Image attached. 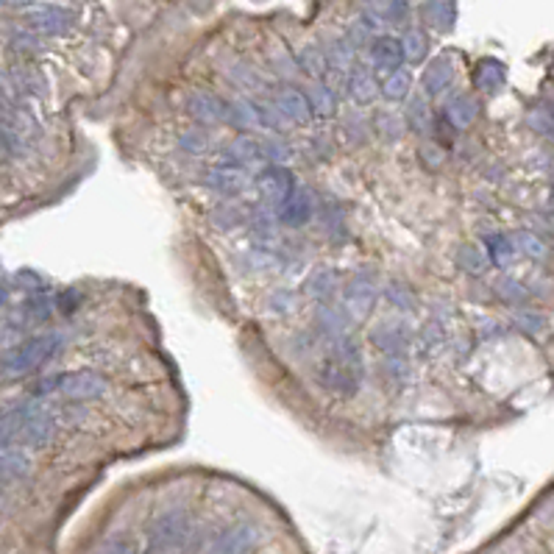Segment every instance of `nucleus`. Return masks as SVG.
Here are the masks:
<instances>
[{"mask_svg": "<svg viewBox=\"0 0 554 554\" xmlns=\"http://www.w3.org/2000/svg\"><path fill=\"white\" fill-rule=\"evenodd\" d=\"M65 337L59 332H45V335H34L23 342H17L14 349H9L6 354H0V379H20L28 376L31 371H36L50 357L59 354Z\"/></svg>", "mask_w": 554, "mask_h": 554, "instance_id": "f257e3e1", "label": "nucleus"}, {"mask_svg": "<svg viewBox=\"0 0 554 554\" xmlns=\"http://www.w3.org/2000/svg\"><path fill=\"white\" fill-rule=\"evenodd\" d=\"M187 538H189V515L184 510H170V512H162L159 519L150 524L148 546H150V554H167L179 549Z\"/></svg>", "mask_w": 554, "mask_h": 554, "instance_id": "f03ea898", "label": "nucleus"}, {"mask_svg": "<svg viewBox=\"0 0 554 554\" xmlns=\"http://www.w3.org/2000/svg\"><path fill=\"white\" fill-rule=\"evenodd\" d=\"M379 298V284L371 273H357L346 288H342V310L349 318H365L373 312Z\"/></svg>", "mask_w": 554, "mask_h": 554, "instance_id": "7ed1b4c3", "label": "nucleus"}, {"mask_svg": "<svg viewBox=\"0 0 554 554\" xmlns=\"http://www.w3.org/2000/svg\"><path fill=\"white\" fill-rule=\"evenodd\" d=\"M106 388H109V381L98 371H73V373H62L59 393L70 401H92V398H101Z\"/></svg>", "mask_w": 554, "mask_h": 554, "instance_id": "20e7f679", "label": "nucleus"}, {"mask_svg": "<svg viewBox=\"0 0 554 554\" xmlns=\"http://www.w3.org/2000/svg\"><path fill=\"white\" fill-rule=\"evenodd\" d=\"M257 187H259L262 198L279 209L284 201H288V198L293 196L296 181H293V173H290L288 167H281V165H267L265 170H259Z\"/></svg>", "mask_w": 554, "mask_h": 554, "instance_id": "39448f33", "label": "nucleus"}, {"mask_svg": "<svg viewBox=\"0 0 554 554\" xmlns=\"http://www.w3.org/2000/svg\"><path fill=\"white\" fill-rule=\"evenodd\" d=\"M312 215H315V196L310 193L307 187H296V189H293V196L276 209L279 223L290 226V228L307 226V223L312 220Z\"/></svg>", "mask_w": 554, "mask_h": 554, "instance_id": "423d86ee", "label": "nucleus"}, {"mask_svg": "<svg viewBox=\"0 0 554 554\" xmlns=\"http://www.w3.org/2000/svg\"><path fill=\"white\" fill-rule=\"evenodd\" d=\"M410 340H412V329L404 320H385V323H379V327H373V332H371V342L379 351H385L388 357L404 354Z\"/></svg>", "mask_w": 554, "mask_h": 554, "instance_id": "0eeeda50", "label": "nucleus"}, {"mask_svg": "<svg viewBox=\"0 0 554 554\" xmlns=\"http://www.w3.org/2000/svg\"><path fill=\"white\" fill-rule=\"evenodd\" d=\"M318 379H320V385L337 393V396H351L357 393L359 388V376L354 371H349L346 365H342L340 359L329 357V359H323V365L318 368Z\"/></svg>", "mask_w": 554, "mask_h": 554, "instance_id": "6e6552de", "label": "nucleus"}, {"mask_svg": "<svg viewBox=\"0 0 554 554\" xmlns=\"http://www.w3.org/2000/svg\"><path fill=\"white\" fill-rule=\"evenodd\" d=\"M26 23L36 31V34H45V36H59L65 31H70L73 26V14L59 9V6H40V9H31L26 14Z\"/></svg>", "mask_w": 554, "mask_h": 554, "instance_id": "1a4fd4ad", "label": "nucleus"}, {"mask_svg": "<svg viewBox=\"0 0 554 554\" xmlns=\"http://www.w3.org/2000/svg\"><path fill=\"white\" fill-rule=\"evenodd\" d=\"M259 541L254 524H235L228 527L212 546V554H248Z\"/></svg>", "mask_w": 554, "mask_h": 554, "instance_id": "9d476101", "label": "nucleus"}, {"mask_svg": "<svg viewBox=\"0 0 554 554\" xmlns=\"http://www.w3.org/2000/svg\"><path fill=\"white\" fill-rule=\"evenodd\" d=\"M276 109L281 112V118L293 123V126H304L312 120V112H310V101H307V92H301L296 87H281L276 92Z\"/></svg>", "mask_w": 554, "mask_h": 554, "instance_id": "9b49d317", "label": "nucleus"}, {"mask_svg": "<svg viewBox=\"0 0 554 554\" xmlns=\"http://www.w3.org/2000/svg\"><path fill=\"white\" fill-rule=\"evenodd\" d=\"M204 184L212 189V193L228 198V196L242 193V189L248 187V176L242 173V170H237V167L215 165V167H209L206 173H204Z\"/></svg>", "mask_w": 554, "mask_h": 554, "instance_id": "f8f14e48", "label": "nucleus"}, {"mask_svg": "<svg viewBox=\"0 0 554 554\" xmlns=\"http://www.w3.org/2000/svg\"><path fill=\"white\" fill-rule=\"evenodd\" d=\"M312 327L318 335L329 337V340H337L342 335H349L351 329V318L342 307H332V304H320L315 310V318H312Z\"/></svg>", "mask_w": 554, "mask_h": 554, "instance_id": "ddd939ff", "label": "nucleus"}, {"mask_svg": "<svg viewBox=\"0 0 554 554\" xmlns=\"http://www.w3.org/2000/svg\"><path fill=\"white\" fill-rule=\"evenodd\" d=\"M187 112L193 114V118L204 126H212V123H220L226 120V104L220 98H215L212 92H193L187 98Z\"/></svg>", "mask_w": 554, "mask_h": 554, "instance_id": "4468645a", "label": "nucleus"}, {"mask_svg": "<svg viewBox=\"0 0 554 554\" xmlns=\"http://www.w3.org/2000/svg\"><path fill=\"white\" fill-rule=\"evenodd\" d=\"M404 62V48L396 36H376L371 45V65L381 73H396Z\"/></svg>", "mask_w": 554, "mask_h": 554, "instance_id": "2eb2a0df", "label": "nucleus"}, {"mask_svg": "<svg viewBox=\"0 0 554 554\" xmlns=\"http://www.w3.org/2000/svg\"><path fill=\"white\" fill-rule=\"evenodd\" d=\"M259 159H262V148H259V142L245 134V137H237V140L228 142V148L220 154V162H218V165L242 170V167L254 165V162H259Z\"/></svg>", "mask_w": 554, "mask_h": 554, "instance_id": "dca6fc26", "label": "nucleus"}, {"mask_svg": "<svg viewBox=\"0 0 554 554\" xmlns=\"http://www.w3.org/2000/svg\"><path fill=\"white\" fill-rule=\"evenodd\" d=\"M31 471L28 454L20 446H0V482L23 480Z\"/></svg>", "mask_w": 554, "mask_h": 554, "instance_id": "f3484780", "label": "nucleus"}, {"mask_svg": "<svg viewBox=\"0 0 554 554\" xmlns=\"http://www.w3.org/2000/svg\"><path fill=\"white\" fill-rule=\"evenodd\" d=\"M346 87H349V95L354 98V104H359V106L376 101V95L381 92V87L373 79V73L365 70V67H354L351 75H349V81H346Z\"/></svg>", "mask_w": 554, "mask_h": 554, "instance_id": "a211bd4d", "label": "nucleus"}, {"mask_svg": "<svg viewBox=\"0 0 554 554\" xmlns=\"http://www.w3.org/2000/svg\"><path fill=\"white\" fill-rule=\"evenodd\" d=\"M451 79H454V65L449 56H441V59H435L424 73V92L432 95V98L435 95H443L449 89Z\"/></svg>", "mask_w": 554, "mask_h": 554, "instance_id": "6ab92c4d", "label": "nucleus"}, {"mask_svg": "<svg viewBox=\"0 0 554 554\" xmlns=\"http://www.w3.org/2000/svg\"><path fill=\"white\" fill-rule=\"evenodd\" d=\"M304 293L320 304H329L337 296V276L329 267H318V271H312L310 279L304 281Z\"/></svg>", "mask_w": 554, "mask_h": 554, "instance_id": "aec40b11", "label": "nucleus"}, {"mask_svg": "<svg viewBox=\"0 0 554 554\" xmlns=\"http://www.w3.org/2000/svg\"><path fill=\"white\" fill-rule=\"evenodd\" d=\"M443 114L454 128H471L476 114H480V104H476L471 95H457V98H451L446 104Z\"/></svg>", "mask_w": 554, "mask_h": 554, "instance_id": "412c9836", "label": "nucleus"}, {"mask_svg": "<svg viewBox=\"0 0 554 554\" xmlns=\"http://www.w3.org/2000/svg\"><path fill=\"white\" fill-rule=\"evenodd\" d=\"M488 265H490L488 251H485V248H480V245L468 242V245L460 248V251H457V267L466 271V273H471V276H482L488 271Z\"/></svg>", "mask_w": 554, "mask_h": 554, "instance_id": "4be33fe9", "label": "nucleus"}, {"mask_svg": "<svg viewBox=\"0 0 554 554\" xmlns=\"http://www.w3.org/2000/svg\"><path fill=\"white\" fill-rule=\"evenodd\" d=\"M226 120H232L240 128H259L262 126L257 104L245 101V98H237V101H232L226 106Z\"/></svg>", "mask_w": 554, "mask_h": 554, "instance_id": "5701e85b", "label": "nucleus"}, {"mask_svg": "<svg viewBox=\"0 0 554 554\" xmlns=\"http://www.w3.org/2000/svg\"><path fill=\"white\" fill-rule=\"evenodd\" d=\"M485 245H488V259L496 267H507L515 259V251H519V248H515V242H512V237L499 235V232L488 235L485 237Z\"/></svg>", "mask_w": 554, "mask_h": 554, "instance_id": "b1692460", "label": "nucleus"}, {"mask_svg": "<svg viewBox=\"0 0 554 554\" xmlns=\"http://www.w3.org/2000/svg\"><path fill=\"white\" fill-rule=\"evenodd\" d=\"M307 101H310L312 118L327 120V118H332V114L337 112V98H335L332 87H327V84H315V87L307 92Z\"/></svg>", "mask_w": 554, "mask_h": 554, "instance_id": "393cba45", "label": "nucleus"}, {"mask_svg": "<svg viewBox=\"0 0 554 554\" xmlns=\"http://www.w3.org/2000/svg\"><path fill=\"white\" fill-rule=\"evenodd\" d=\"M504 79H507L504 65H502V62H493V59H485L480 67H476V75H473L476 87H480L482 92H496V89H502V87H504Z\"/></svg>", "mask_w": 554, "mask_h": 554, "instance_id": "a878e982", "label": "nucleus"}, {"mask_svg": "<svg viewBox=\"0 0 554 554\" xmlns=\"http://www.w3.org/2000/svg\"><path fill=\"white\" fill-rule=\"evenodd\" d=\"M424 17L429 20V26L446 31L454 23V9L449 0H424Z\"/></svg>", "mask_w": 554, "mask_h": 554, "instance_id": "bb28decb", "label": "nucleus"}, {"mask_svg": "<svg viewBox=\"0 0 554 554\" xmlns=\"http://www.w3.org/2000/svg\"><path fill=\"white\" fill-rule=\"evenodd\" d=\"M410 87H412V79L407 70H396L390 73L385 84H381V95H385L388 101H404L410 95Z\"/></svg>", "mask_w": 554, "mask_h": 554, "instance_id": "cd10ccee", "label": "nucleus"}, {"mask_svg": "<svg viewBox=\"0 0 554 554\" xmlns=\"http://www.w3.org/2000/svg\"><path fill=\"white\" fill-rule=\"evenodd\" d=\"M298 65L304 67V73H310V75H320L329 70V59H327V53H323L320 48H315V45H307L301 50V56H298Z\"/></svg>", "mask_w": 554, "mask_h": 554, "instance_id": "c85d7f7f", "label": "nucleus"}, {"mask_svg": "<svg viewBox=\"0 0 554 554\" xmlns=\"http://www.w3.org/2000/svg\"><path fill=\"white\" fill-rule=\"evenodd\" d=\"M259 148H262V159H265V162H271V165H281V167H284V162L293 159V148H290L288 142H281L279 137H267V140H262Z\"/></svg>", "mask_w": 554, "mask_h": 554, "instance_id": "c756f323", "label": "nucleus"}, {"mask_svg": "<svg viewBox=\"0 0 554 554\" xmlns=\"http://www.w3.org/2000/svg\"><path fill=\"white\" fill-rule=\"evenodd\" d=\"M327 59H329V67L340 70V73H346V70H354V48L349 40H337L332 42L329 53H327Z\"/></svg>", "mask_w": 554, "mask_h": 554, "instance_id": "7c9ffc66", "label": "nucleus"}, {"mask_svg": "<svg viewBox=\"0 0 554 554\" xmlns=\"http://www.w3.org/2000/svg\"><path fill=\"white\" fill-rule=\"evenodd\" d=\"M385 298L393 304L396 310H401V312L415 310V298H412L410 288H404L401 281H388V284H385Z\"/></svg>", "mask_w": 554, "mask_h": 554, "instance_id": "2f4dec72", "label": "nucleus"}, {"mask_svg": "<svg viewBox=\"0 0 554 554\" xmlns=\"http://www.w3.org/2000/svg\"><path fill=\"white\" fill-rule=\"evenodd\" d=\"M515 248H519L521 254H527L529 259H543L546 257V242L538 237V235H532V232H519L512 237Z\"/></svg>", "mask_w": 554, "mask_h": 554, "instance_id": "473e14b6", "label": "nucleus"}, {"mask_svg": "<svg viewBox=\"0 0 554 554\" xmlns=\"http://www.w3.org/2000/svg\"><path fill=\"white\" fill-rule=\"evenodd\" d=\"M401 48H404V59L407 62H424L427 56V36L421 31H407L404 40H401Z\"/></svg>", "mask_w": 554, "mask_h": 554, "instance_id": "72a5a7b5", "label": "nucleus"}, {"mask_svg": "<svg viewBox=\"0 0 554 554\" xmlns=\"http://www.w3.org/2000/svg\"><path fill=\"white\" fill-rule=\"evenodd\" d=\"M407 123L418 131V134H427L432 118H429V106H427V98H412L410 106H407Z\"/></svg>", "mask_w": 554, "mask_h": 554, "instance_id": "f704fd0d", "label": "nucleus"}, {"mask_svg": "<svg viewBox=\"0 0 554 554\" xmlns=\"http://www.w3.org/2000/svg\"><path fill=\"white\" fill-rule=\"evenodd\" d=\"M242 220H245L242 209H237L235 204H223V206H218L215 212H212V223L220 228V232H228V228H237Z\"/></svg>", "mask_w": 554, "mask_h": 554, "instance_id": "c9c22d12", "label": "nucleus"}, {"mask_svg": "<svg viewBox=\"0 0 554 554\" xmlns=\"http://www.w3.org/2000/svg\"><path fill=\"white\" fill-rule=\"evenodd\" d=\"M496 293H499V298H504V301H510V304H521V301H527V288H524L521 281L510 279V276H504V279L496 281Z\"/></svg>", "mask_w": 554, "mask_h": 554, "instance_id": "e433bc0d", "label": "nucleus"}, {"mask_svg": "<svg viewBox=\"0 0 554 554\" xmlns=\"http://www.w3.org/2000/svg\"><path fill=\"white\" fill-rule=\"evenodd\" d=\"M179 145H181V150H187V154H204V150L209 148V140L204 131H184L179 137Z\"/></svg>", "mask_w": 554, "mask_h": 554, "instance_id": "4c0bfd02", "label": "nucleus"}, {"mask_svg": "<svg viewBox=\"0 0 554 554\" xmlns=\"http://www.w3.org/2000/svg\"><path fill=\"white\" fill-rule=\"evenodd\" d=\"M376 126H379V131H381V137L396 140L398 134H401V128H404V120H401L398 114H393V112H381V114H379V120H376Z\"/></svg>", "mask_w": 554, "mask_h": 554, "instance_id": "58836bf2", "label": "nucleus"}, {"mask_svg": "<svg viewBox=\"0 0 554 554\" xmlns=\"http://www.w3.org/2000/svg\"><path fill=\"white\" fill-rule=\"evenodd\" d=\"M512 323H515V329H521L527 335H538L543 329V318L538 312H515Z\"/></svg>", "mask_w": 554, "mask_h": 554, "instance_id": "ea45409f", "label": "nucleus"}, {"mask_svg": "<svg viewBox=\"0 0 554 554\" xmlns=\"http://www.w3.org/2000/svg\"><path fill=\"white\" fill-rule=\"evenodd\" d=\"M296 304H298V298H296V293H290V290H279V293L271 296V310H273L276 315H290V312L296 310Z\"/></svg>", "mask_w": 554, "mask_h": 554, "instance_id": "a19ab883", "label": "nucleus"}, {"mask_svg": "<svg viewBox=\"0 0 554 554\" xmlns=\"http://www.w3.org/2000/svg\"><path fill=\"white\" fill-rule=\"evenodd\" d=\"M245 265L251 267V271H267V267H276V257L271 251H259V248H254V251L245 257Z\"/></svg>", "mask_w": 554, "mask_h": 554, "instance_id": "79ce46f5", "label": "nucleus"}, {"mask_svg": "<svg viewBox=\"0 0 554 554\" xmlns=\"http://www.w3.org/2000/svg\"><path fill=\"white\" fill-rule=\"evenodd\" d=\"M371 31H373V26H371L368 20H357V23L349 28V42H351V48H357V45H362V42H368V40H371Z\"/></svg>", "mask_w": 554, "mask_h": 554, "instance_id": "37998d69", "label": "nucleus"}, {"mask_svg": "<svg viewBox=\"0 0 554 554\" xmlns=\"http://www.w3.org/2000/svg\"><path fill=\"white\" fill-rule=\"evenodd\" d=\"M101 554H140V549L131 538H114V541L106 543V549Z\"/></svg>", "mask_w": 554, "mask_h": 554, "instance_id": "c03bdc74", "label": "nucleus"}, {"mask_svg": "<svg viewBox=\"0 0 554 554\" xmlns=\"http://www.w3.org/2000/svg\"><path fill=\"white\" fill-rule=\"evenodd\" d=\"M50 301L48 298H42V296H34L31 301H28V312H31V318L34 320H45L48 315H50Z\"/></svg>", "mask_w": 554, "mask_h": 554, "instance_id": "a18cd8bd", "label": "nucleus"}, {"mask_svg": "<svg viewBox=\"0 0 554 554\" xmlns=\"http://www.w3.org/2000/svg\"><path fill=\"white\" fill-rule=\"evenodd\" d=\"M232 79H235L237 84H242V87H251V89L262 84V81L257 79V75H254V70H248V67H242V65H240L237 70H232Z\"/></svg>", "mask_w": 554, "mask_h": 554, "instance_id": "49530a36", "label": "nucleus"}, {"mask_svg": "<svg viewBox=\"0 0 554 554\" xmlns=\"http://www.w3.org/2000/svg\"><path fill=\"white\" fill-rule=\"evenodd\" d=\"M421 157H424V165H429V167H441L443 165V150L435 148V145L421 148Z\"/></svg>", "mask_w": 554, "mask_h": 554, "instance_id": "de8ad7c7", "label": "nucleus"}, {"mask_svg": "<svg viewBox=\"0 0 554 554\" xmlns=\"http://www.w3.org/2000/svg\"><path fill=\"white\" fill-rule=\"evenodd\" d=\"M441 335H443V329L437 327V323H429V327L424 329V346H437V342H441Z\"/></svg>", "mask_w": 554, "mask_h": 554, "instance_id": "09e8293b", "label": "nucleus"}, {"mask_svg": "<svg viewBox=\"0 0 554 554\" xmlns=\"http://www.w3.org/2000/svg\"><path fill=\"white\" fill-rule=\"evenodd\" d=\"M75 304H79V296H62V301H59V307L62 310H73Z\"/></svg>", "mask_w": 554, "mask_h": 554, "instance_id": "8fccbe9b", "label": "nucleus"}, {"mask_svg": "<svg viewBox=\"0 0 554 554\" xmlns=\"http://www.w3.org/2000/svg\"><path fill=\"white\" fill-rule=\"evenodd\" d=\"M26 4H31V0H0V6H26Z\"/></svg>", "mask_w": 554, "mask_h": 554, "instance_id": "3c124183", "label": "nucleus"}, {"mask_svg": "<svg viewBox=\"0 0 554 554\" xmlns=\"http://www.w3.org/2000/svg\"><path fill=\"white\" fill-rule=\"evenodd\" d=\"M6 298H9V296H6V290L0 288V307H4V304H6Z\"/></svg>", "mask_w": 554, "mask_h": 554, "instance_id": "603ef678", "label": "nucleus"}]
</instances>
